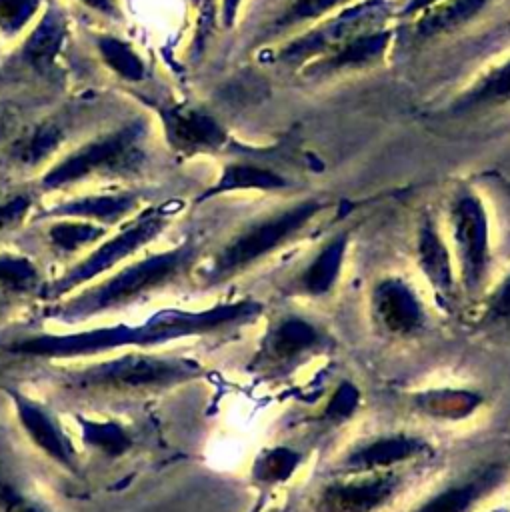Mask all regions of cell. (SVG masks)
Segmentation results:
<instances>
[{"instance_id":"6da1fadb","label":"cell","mask_w":510,"mask_h":512,"mask_svg":"<svg viewBox=\"0 0 510 512\" xmlns=\"http://www.w3.org/2000/svg\"><path fill=\"white\" fill-rule=\"evenodd\" d=\"M264 302L254 296L222 300L206 308H160L138 322L76 330L24 328L0 336V352L20 362H70L122 350H156L172 342L226 336L256 324Z\"/></svg>"},{"instance_id":"7a4b0ae2","label":"cell","mask_w":510,"mask_h":512,"mask_svg":"<svg viewBox=\"0 0 510 512\" xmlns=\"http://www.w3.org/2000/svg\"><path fill=\"white\" fill-rule=\"evenodd\" d=\"M204 374L206 368L196 358L156 350H122L42 366L54 398L72 404L138 400L194 382Z\"/></svg>"},{"instance_id":"3957f363","label":"cell","mask_w":510,"mask_h":512,"mask_svg":"<svg viewBox=\"0 0 510 512\" xmlns=\"http://www.w3.org/2000/svg\"><path fill=\"white\" fill-rule=\"evenodd\" d=\"M206 250V244L198 236H188L170 248L138 254L70 296L42 304L40 318L44 322L78 326L108 314H118L192 280Z\"/></svg>"},{"instance_id":"277c9868","label":"cell","mask_w":510,"mask_h":512,"mask_svg":"<svg viewBox=\"0 0 510 512\" xmlns=\"http://www.w3.org/2000/svg\"><path fill=\"white\" fill-rule=\"evenodd\" d=\"M326 206L324 200L306 198L246 222L216 248L206 250L192 280L208 290L250 272L278 250L300 240Z\"/></svg>"},{"instance_id":"5b68a950","label":"cell","mask_w":510,"mask_h":512,"mask_svg":"<svg viewBox=\"0 0 510 512\" xmlns=\"http://www.w3.org/2000/svg\"><path fill=\"white\" fill-rule=\"evenodd\" d=\"M176 210L178 208H174L172 204L148 206L146 210H140L124 226L104 236L78 260L64 266L58 274H52L46 284L42 304L62 300L78 288L100 280L118 266L136 258L142 250H146L164 234Z\"/></svg>"},{"instance_id":"8992f818","label":"cell","mask_w":510,"mask_h":512,"mask_svg":"<svg viewBox=\"0 0 510 512\" xmlns=\"http://www.w3.org/2000/svg\"><path fill=\"white\" fill-rule=\"evenodd\" d=\"M334 348L336 338L324 324L298 312H282L266 324L248 372L260 380H280Z\"/></svg>"},{"instance_id":"52a82bcc","label":"cell","mask_w":510,"mask_h":512,"mask_svg":"<svg viewBox=\"0 0 510 512\" xmlns=\"http://www.w3.org/2000/svg\"><path fill=\"white\" fill-rule=\"evenodd\" d=\"M446 228L460 292L478 298L484 294L490 276L492 242L486 206L474 190L460 188L454 192L448 204Z\"/></svg>"},{"instance_id":"ba28073f","label":"cell","mask_w":510,"mask_h":512,"mask_svg":"<svg viewBox=\"0 0 510 512\" xmlns=\"http://www.w3.org/2000/svg\"><path fill=\"white\" fill-rule=\"evenodd\" d=\"M136 138L138 128L126 126L110 136L78 148L44 174L42 188H64L94 174L122 176L136 172L142 164V152L136 148Z\"/></svg>"},{"instance_id":"9c48e42d","label":"cell","mask_w":510,"mask_h":512,"mask_svg":"<svg viewBox=\"0 0 510 512\" xmlns=\"http://www.w3.org/2000/svg\"><path fill=\"white\" fill-rule=\"evenodd\" d=\"M402 468L332 474L310 496L312 512H382L404 490Z\"/></svg>"},{"instance_id":"30bf717a","label":"cell","mask_w":510,"mask_h":512,"mask_svg":"<svg viewBox=\"0 0 510 512\" xmlns=\"http://www.w3.org/2000/svg\"><path fill=\"white\" fill-rule=\"evenodd\" d=\"M388 12L390 8L386 0H362L352 4L338 16L320 22L288 42L278 52V58L290 66H306L308 62L334 52L358 34L382 28Z\"/></svg>"},{"instance_id":"8fae6325","label":"cell","mask_w":510,"mask_h":512,"mask_svg":"<svg viewBox=\"0 0 510 512\" xmlns=\"http://www.w3.org/2000/svg\"><path fill=\"white\" fill-rule=\"evenodd\" d=\"M2 392L10 400L24 438L60 470L78 476L82 472L80 454L56 412L44 400L34 398L16 386H2Z\"/></svg>"},{"instance_id":"7c38bea8","label":"cell","mask_w":510,"mask_h":512,"mask_svg":"<svg viewBox=\"0 0 510 512\" xmlns=\"http://www.w3.org/2000/svg\"><path fill=\"white\" fill-rule=\"evenodd\" d=\"M368 314L378 332L390 338H412L428 324L420 292L402 274H382L372 282Z\"/></svg>"},{"instance_id":"4fadbf2b","label":"cell","mask_w":510,"mask_h":512,"mask_svg":"<svg viewBox=\"0 0 510 512\" xmlns=\"http://www.w3.org/2000/svg\"><path fill=\"white\" fill-rule=\"evenodd\" d=\"M432 454L426 438L408 432H382L350 444L332 464V474L382 472L404 468Z\"/></svg>"},{"instance_id":"5bb4252c","label":"cell","mask_w":510,"mask_h":512,"mask_svg":"<svg viewBox=\"0 0 510 512\" xmlns=\"http://www.w3.org/2000/svg\"><path fill=\"white\" fill-rule=\"evenodd\" d=\"M350 248V232L338 230L322 240L284 280L282 292L290 298L326 300L330 298L344 274Z\"/></svg>"},{"instance_id":"9a60e30c","label":"cell","mask_w":510,"mask_h":512,"mask_svg":"<svg viewBox=\"0 0 510 512\" xmlns=\"http://www.w3.org/2000/svg\"><path fill=\"white\" fill-rule=\"evenodd\" d=\"M414 262L440 306L454 302L460 292L454 256L438 220L424 212L414 232Z\"/></svg>"},{"instance_id":"2e32d148","label":"cell","mask_w":510,"mask_h":512,"mask_svg":"<svg viewBox=\"0 0 510 512\" xmlns=\"http://www.w3.org/2000/svg\"><path fill=\"white\" fill-rule=\"evenodd\" d=\"M508 474L504 462L476 466L424 496L408 512H474L508 480Z\"/></svg>"},{"instance_id":"e0dca14e","label":"cell","mask_w":510,"mask_h":512,"mask_svg":"<svg viewBox=\"0 0 510 512\" xmlns=\"http://www.w3.org/2000/svg\"><path fill=\"white\" fill-rule=\"evenodd\" d=\"M48 264L26 250H0V302L20 310L42 302L50 280Z\"/></svg>"},{"instance_id":"ac0fdd59","label":"cell","mask_w":510,"mask_h":512,"mask_svg":"<svg viewBox=\"0 0 510 512\" xmlns=\"http://www.w3.org/2000/svg\"><path fill=\"white\" fill-rule=\"evenodd\" d=\"M52 222L46 224L40 236V248L36 256L44 264H62L68 266L70 262L78 260L90 248H94L104 236L110 234L108 226L80 220V218H50Z\"/></svg>"},{"instance_id":"d6986e66","label":"cell","mask_w":510,"mask_h":512,"mask_svg":"<svg viewBox=\"0 0 510 512\" xmlns=\"http://www.w3.org/2000/svg\"><path fill=\"white\" fill-rule=\"evenodd\" d=\"M408 402L412 410L426 420L458 424L476 416L482 410L486 396L480 390L466 386H430L414 390L408 396Z\"/></svg>"},{"instance_id":"ffe728a7","label":"cell","mask_w":510,"mask_h":512,"mask_svg":"<svg viewBox=\"0 0 510 512\" xmlns=\"http://www.w3.org/2000/svg\"><path fill=\"white\" fill-rule=\"evenodd\" d=\"M166 136L182 154L212 152L224 146L226 132L214 116L194 108H170L162 112Z\"/></svg>"},{"instance_id":"44dd1931","label":"cell","mask_w":510,"mask_h":512,"mask_svg":"<svg viewBox=\"0 0 510 512\" xmlns=\"http://www.w3.org/2000/svg\"><path fill=\"white\" fill-rule=\"evenodd\" d=\"M390 40H392V30H386V28H376V30L358 34L356 38L348 40L334 52L302 66L304 68L302 72L316 78H326L338 72L376 64L384 56Z\"/></svg>"},{"instance_id":"7402d4cb","label":"cell","mask_w":510,"mask_h":512,"mask_svg":"<svg viewBox=\"0 0 510 512\" xmlns=\"http://www.w3.org/2000/svg\"><path fill=\"white\" fill-rule=\"evenodd\" d=\"M136 206L138 196L134 192L92 194L56 204L44 212V218H80L110 228L132 214Z\"/></svg>"},{"instance_id":"603a6c76","label":"cell","mask_w":510,"mask_h":512,"mask_svg":"<svg viewBox=\"0 0 510 512\" xmlns=\"http://www.w3.org/2000/svg\"><path fill=\"white\" fill-rule=\"evenodd\" d=\"M288 186L290 182L268 166H260L252 162H232L224 166L220 178L210 188L204 190L198 202H204L228 192H244V190L274 192V190H284Z\"/></svg>"},{"instance_id":"cb8c5ba5","label":"cell","mask_w":510,"mask_h":512,"mask_svg":"<svg viewBox=\"0 0 510 512\" xmlns=\"http://www.w3.org/2000/svg\"><path fill=\"white\" fill-rule=\"evenodd\" d=\"M492 0H442L420 12L414 30L420 38L454 32L474 20Z\"/></svg>"},{"instance_id":"d4e9b609","label":"cell","mask_w":510,"mask_h":512,"mask_svg":"<svg viewBox=\"0 0 510 512\" xmlns=\"http://www.w3.org/2000/svg\"><path fill=\"white\" fill-rule=\"evenodd\" d=\"M302 464L304 454L300 450L286 444H272L256 454L250 466V478L260 488H278L292 480Z\"/></svg>"},{"instance_id":"484cf974","label":"cell","mask_w":510,"mask_h":512,"mask_svg":"<svg viewBox=\"0 0 510 512\" xmlns=\"http://www.w3.org/2000/svg\"><path fill=\"white\" fill-rule=\"evenodd\" d=\"M76 422L80 430V442L104 458H120L134 446L132 434L120 422L94 420L82 414H76Z\"/></svg>"},{"instance_id":"4316f807","label":"cell","mask_w":510,"mask_h":512,"mask_svg":"<svg viewBox=\"0 0 510 512\" xmlns=\"http://www.w3.org/2000/svg\"><path fill=\"white\" fill-rule=\"evenodd\" d=\"M510 100V58L488 70L478 82L464 92L454 110H472L484 106H496Z\"/></svg>"},{"instance_id":"83f0119b","label":"cell","mask_w":510,"mask_h":512,"mask_svg":"<svg viewBox=\"0 0 510 512\" xmlns=\"http://www.w3.org/2000/svg\"><path fill=\"white\" fill-rule=\"evenodd\" d=\"M64 20L56 12H48L34 32L28 36L24 46V56L34 68H48L58 54L64 40Z\"/></svg>"},{"instance_id":"f1b7e54d","label":"cell","mask_w":510,"mask_h":512,"mask_svg":"<svg viewBox=\"0 0 510 512\" xmlns=\"http://www.w3.org/2000/svg\"><path fill=\"white\" fill-rule=\"evenodd\" d=\"M362 392L352 380H340L332 390L322 408L316 414V420L324 426H342L354 418L360 410Z\"/></svg>"},{"instance_id":"f546056e","label":"cell","mask_w":510,"mask_h":512,"mask_svg":"<svg viewBox=\"0 0 510 512\" xmlns=\"http://www.w3.org/2000/svg\"><path fill=\"white\" fill-rule=\"evenodd\" d=\"M62 138H64V134L58 126H52V124L38 126L28 138H24L14 148V156L26 166L40 164L42 160H46L58 148Z\"/></svg>"},{"instance_id":"4dcf8cb0","label":"cell","mask_w":510,"mask_h":512,"mask_svg":"<svg viewBox=\"0 0 510 512\" xmlns=\"http://www.w3.org/2000/svg\"><path fill=\"white\" fill-rule=\"evenodd\" d=\"M350 0H292L270 24V28L274 32L278 30H288L294 26H300L304 22L316 20L328 12H332L334 8L346 4Z\"/></svg>"},{"instance_id":"1f68e13d","label":"cell","mask_w":510,"mask_h":512,"mask_svg":"<svg viewBox=\"0 0 510 512\" xmlns=\"http://www.w3.org/2000/svg\"><path fill=\"white\" fill-rule=\"evenodd\" d=\"M98 48H100L104 60L126 80L136 82L144 76V66H142L140 58L124 42L110 38V36H102V38H98Z\"/></svg>"},{"instance_id":"d6a6232c","label":"cell","mask_w":510,"mask_h":512,"mask_svg":"<svg viewBox=\"0 0 510 512\" xmlns=\"http://www.w3.org/2000/svg\"><path fill=\"white\" fill-rule=\"evenodd\" d=\"M484 320H510V270L504 272V276L498 278L488 290H484Z\"/></svg>"},{"instance_id":"836d02e7","label":"cell","mask_w":510,"mask_h":512,"mask_svg":"<svg viewBox=\"0 0 510 512\" xmlns=\"http://www.w3.org/2000/svg\"><path fill=\"white\" fill-rule=\"evenodd\" d=\"M0 512H48L12 478L0 472Z\"/></svg>"},{"instance_id":"e575fe53","label":"cell","mask_w":510,"mask_h":512,"mask_svg":"<svg viewBox=\"0 0 510 512\" xmlns=\"http://www.w3.org/2000/svg\"><path fill=\"white\" fill-rule=\"evenodd\" d=\"M30 208L32 198L28 194H16L0 202V240L22 226Z\"/></svg>"},{"instance_id":"d590c367","label":"cell","mask_w":510,"mask_h":512,"mask_svg":"<svg viewBox=\"0 0 510 512\" xmlns=\"http://www.w3.org/2000/svg\"><path fill=\"white\" fill-rule=\"evenodd\" d=\"M38 0H0V28L6 32L20 30L36 12Z\"/></svg>"},{"instance_id":"8d00e7d4","label":"cell","mask_w":510,"mask_h":512,"mask_svg":"<svg viewBox=\"0 0 510 512\" xmlns=\"http://www.w3.org/2000/svg\"><path fill=\"white\" fill-rule=\"evenodd\" d=\"M240 4H242V0H222V20H224V26H232L234 24Z\"/></svg>"},{"instance_id":"74e56055","label":"cell","mask_w":510,"mask_h":512,"mask_svg":"<svg viewBox=\"0 0 510 512\" xmlns=\"http://www.w3.org/2000/svg\"><path fill=\"white\" fill-rule=\"evenodd\" d=\"M438 2H442V0H408V4H406V8H404V16H412V14H420V12H424L426 8H430V6H434V4H438Z\"/></svg>"},{"instance_id":"f35d334b","label":"cell","mask_w":510,"mask_h":512,"mask_svg":"<svg viewBox=\"0 0 510 512\" xmlns=\"http://www.w3.org/2000/svg\"><path fill=\"white\" fill-rule=\"evenodd\" d=\"M16 312V308H12V306H8V304H4V302H0V326L12 316Z\"/></svg>"},{"instance_id":"ab89813d","label":"cell","mask_w":510,"mask_h":512,"mask_svg":"<svg viewBox=\"0 0 510 512\" xmlns=\"http://www.w3.org/2000/svg\"><path fill=\"white\" fill-rule=\"evenodd\" d=\"M82 2H86L88 6L98 8V10H110V0H82Z\"/></svg>"},{"instance_id":"60d3db41","label":"cell","mask_w":510,"mask_h":512,"mask_svg":"<svg viewBox=\"0 0 510 512\" xmlns=\"http://www.w3.org/2000/svg\"><path fill=\"white\" fill-rule=\"evenodd\" d=\"M486 512H510V506H506V504H498V506L488 508Z\"/></svg>"}]
</instances>
